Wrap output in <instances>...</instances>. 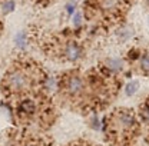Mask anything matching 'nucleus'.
Masks as SVG:
<instances>
[{"label":"nucleus","instance_id":"obj_1","mask_svg":"<svg viewBox=\"0 0 149 146\" xmlns=\"http://www.w3.org/2000/svg\"><path fill=\"white\" fill-rule=\"evenodd\" d=\"M3 85L10 93H26L30 90L33 80L24 69H10L4 76Z\"/></svg>","mask_w":149,"mask_h":146},{"label":"nucleus","instance_id":"obj_2","mask_svg":"<svg viewBox=\"0 0 149 146\" xmlns=\"http://www.w3.org/2000/svg\"><path fill=\"white\" fill-rule=\"evenodd\" d=\"M62 88L69 97L76 99L85 93V80L77 73H70V74L65 76V79L62 82Z\"/></svg>","mask_w":149,"mask_h":146},{"label":"nucleus","instance_id":"obj_3","mask_svg":"<svg viewBox=\"0 0 149 146\" xmlns=\"http://www.w3.org/2000/svg\"><path fill=\"white\" fill-rule=\"evenodd\" d=\"M63 57L68 62H77L82 57V47L74 42L66 43L63 47Z\"/></svg>","mask_w":149,"mask_h":146},{"label":"nucleus","instance_id":"obj_4","mask_svg":"<svg viewBox=\"0 0 149 146\" xmlns=\"http://www.w3.org/2000/svg\"><path fill=\"white\" fill-rule=\"evenodd\" d=\"M36 110H37L36 102L32 100V99H29V97L23 99V100L19 103V112H20L22 115H24V116H33V115L36 113Z\"/></svg>","mask_w":149,"mask_h":146},{"label":"nucleus","instance_id":"obj_5","mask_svg":"<svg viewBox=\"0 0 149 146\" xmlns=\"http://www.w3.org/2000/svg\"><path fill=\"white\" fill-rule=\"evenodd\" d=\"M103 65H105V67L112 73H119L123 69V62H122L120 59H113V57L106 59Z\"/></svg>","mask_w":149,"mask_h":146},{"label":"nucleus","instance_id":"obj_6","mask_svg":"<svg viewBox=\"0 0 149 146\" xmlns=\"http://www.w3.org/2000/svg\"><path fill=\"white\" fill-rule=\"evenodd\" d=\"M138 89H139V83H138V82H129V83H126L125 92H126L128 96H132Z\"/></svg>","mask_w":149,"mask_h":146},{"label":"nucleus","instance_id":"obj_7","mask_svg":"<svg viewBox=\"0 0 149 146\" xmlns=\"http://www.w3.org/2000/svg\"><path fill=\"white\" fill-rule=\"evenodd\" d=\"M141 67L146 74L149 73V55H145L141 59Z\"/></svg>","mask_w":149,"mask_h":146},{"label":"nucleus","instance_id":"obj_8","mask_svg":"<svg viewBox=\"0 0 149 146\" xmlns=\"http://www.w3.org/2000/svg\"><path fill=\"white\" fill-rule=\"evenodd\" d=\"M3 12L4 13H10L13 9H15V1H12V0H9V1H6L4 4H3Z\"/></svg>","mask_w":149,"mask_h":146},{"label":"nucleus","instance_id":"obj_9","mask_svg":"<svg viewBox=\"0 0 149 146\" xmlns=\"http://www.w3.org/2000/svg\"><path fill=\"white\" fill-rule=\"evenodd\" d=\"M15 42H16V44H17L19 47H24V44H26V36L24 35H17Z\"/></svg>","mask_w":149,"mask_h":146},{"label":"nucleus","instance_id":"obj_10","mask_svg":"<svg viewBox=\"0 0 149 146\" xmlns=\"http://www.w3.org/2000/svg\"><path fill=\"white\" fill-rule=\"evenodd\" d=\"M80 20H82V15H80V13H76V15H74V17H73V23L77 26V24L80 23Z\"/></svg>","mask_w":149,"mask_h":146},{"label":"nucleus","instance_id":"obj_11","mask_svg":"<svg viewBox=\"0 0 149 146\" xmlns=\"http://www.w3.org/2000/svg\"><path fill=\"white\" fill-rule=\"evenodd\" d=\"M66 9H68V12H69V13L72 15V12H73V10H74V4H73V3H70V4H68V7H66Z\"/></svg>","mask_w":149,"mask_h":146},{"label":"nucleus","instance_id":"obj_12","mask_svg":"<svg viewBox=\"0 0 149 146\" xmlns=\"http://www.w3.org/2000/svg\"><path fill=\"white\" fill-rule=\"evenodd\" d=\"M22 146H39L36 142H24Z\"/></svg>","mask_w":149,"mask_h":146},{"label":"nucleus","instance_id":"obj_13","mask_svg":"<svg viewBox=\"0 0 149 146\" xmlns=\"http://www.w3.org/2000/svg\"><path fill=\"white\" fill-rule=\"evenodd\" d=\"M148 1H149V0H148Z\"/></svg>","mask_w":149,"mask_h":146}]
</instances>
